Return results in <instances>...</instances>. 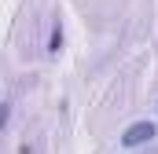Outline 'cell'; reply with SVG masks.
Masks as SVG:
<instances>
[{"label":"cell","mask_w":158,"mask_h":154,"mask_svg":"<svg viewBox=\"0 0 158 154\" xmlns=\"http://www.w3.org/2000/svg\"><path fill=\"white\" fill-rule=\"evenodd\" d=\"M151 140H155V125H151V121H136V125L125 128L121 147H143V143H151Z\"/></svg>","instance_id":"1"}]
</instances>
